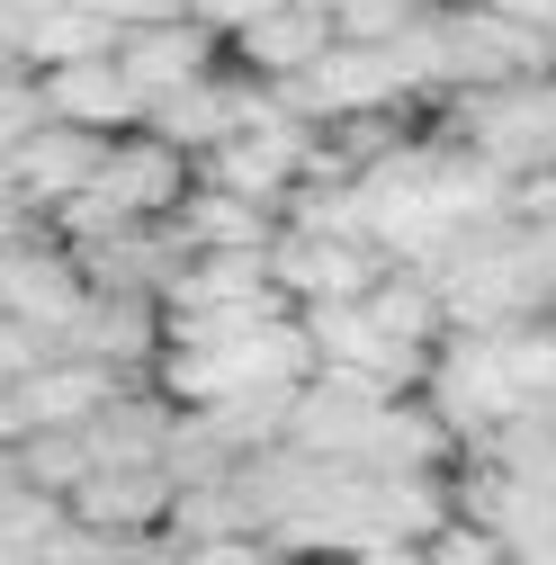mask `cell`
Here are the masks:
<instances>
[{
    "instance_id": "11",
    "label": "cell",
    "mask_w": 556,
    "mask_h": 565,
    "mask_svg": "<svg viewBox=\"0 0 556 565\" xmlns=\"http://www.w3.org/2000/svg\"><path fill=\"white\" fill-rule=\"evenodd\" d=\"M117 45H126V28L99 10V0H54V10H36V19H10V63H36V73L117 54Z\"/></svg>"
},
{
    "instance_id": "5",
    "label": "cell",
    "mask_w": 556,
    "mask_h": 565,
    "mask_svg": "<svg viewBox=\"0 0 556 565\" xmlns=\"http://www.w3.org/2000/svg\"><path fill=\"white\" fill-rule=\"evenodd\" d=\"M269 269H278V288H288V306H332V297H368L395 260H386L368 234H314V225H278Z\"/></svg>"
},
{
    "instance_id": "16",
    "label": "cell",
    "mask_w": 556,
    "mask_h": 565,
    "mask_svg": "<svg viewBox=\"0 0 556 565\" xmlns=\"http://www.w3.org/2000/svg\"><path fill=\"white\" fill-rule=\"evenodd\" d=\"M117 28H162V19H189V0H99Z\"/></svg>"
},
{
    "instance_id": "13",
    "label": "cell",
    "mask_w": 556,
    "mask_h": 565,
    "mask_svg": "<svg viewBox=\"0 0 556 565\" xmlns=\"http://www.w3.org/2000/svg\"><path fill=\"white\" fill-rule=\"evenodd\" d=\"M10 476H28V484H45V493H73L99 476V449H90V431H28V440H10Z\"/></svg>"
},
{
    "instance_id": "14",
    "label": "cell",
    "mask_w": 556,
    "mask_h": 565,
    "mask_svg": "<svg viewBox=\"0 0 556 565\" xmlns=\"http://www.w3.org/2000/svg\"><path fill=\"white\" fill-rule=\"evenodd\" d=\"M423 565H521V556L503 547V530H484L475 512H458L449 530H431V539H423Z\"/></svg>"
},
{
    "instance_id": "9",
    "label": "cell",
    "mask_w": 556,
    "mask_h": 565,
    "mask_svg": "<svg viewBox=\"0 0 556 565\" xmlns=\"http://www.w3.org/2000/svg\"><path fill=\"white\" fill-rule=\"evenodd\" d=\"M117 63H126V82L145 90V108H162V99H180L189 82H206V73H216V28H206V19H162V28H126Z\"/></svg>"
},
{
    "instance_id": "6",
    "label": "cell",
    "mask_w": 556,
    "mask_h": 565,
    "mask_svg": "<svg viewBox=\"0 0 556 565\" xmlns=\"http://www.w3.org/2000/svg\"><path fill=\"white\" fill-rule=\"evenodd\" d=\"M288 90H297V108L323 117V126H341V117H377V108H413V82H404L395 45H360V36H341V45L314 63V73H297Z\"/></svg>"
},
{
    "instance_id": "2",
    "label": "cell",
    "mask_w": 556,
    "mask_h": 565,
    "mask_svg": "<svg viewBox=\"0 0 556 565\" xmlns=\"http://www.w3.org/2000/svg\"><path fill=\"white\" fill-rule=\"evenodd\" d=\"M449 135L467 153H484L494 171L530 180L556 153V82H503V90H458Z\"/></svg>"
},
{
    "instance_id": "1",
    "label": "cell",
    "mask_w": 556,
    "mask_h": 565,
    "mask_svg": "<svg viewBox=\"0 0 556 565\" xmlns=\"http://www.w3.org/2000/svg\"><path fill=\"white\" fill-rule=\"evenodd\" d=\"M423 395H431V413L449 422L467 449H484L503 422L530 413V395H521V377H512V360H503V332H449Z\"/></svg>"
},
{
    "instance_id": "15",
    "label": "cell",
    "mask_w": 556,
    "mask_h": 565,
    "mask_svg": "<svg viewBox=\"0 0 556 565\" xmlns=\"http://www.w3.org/2000/svg\"><path fill=\"white\" fill-rule=\"evenodd\" d=\"M269 10H278V0H189V19H206L216 36H243V28L269 19Z\"/></svg>"
},
{
    "instance_id": "4",
    "label": "cell",
    "mask_w": 556,
    "mask_h": 565,
    "mask_svg": "<svg viewBox=\"0 0 556 565\" xmlns=\"http://www.w3.org/2000/svg\"><path fill=\"white\" fill-rule=\"evenodd\" d=\"M108 145H117V135L63 126V117H45L36 135H19V145H10V216L28 225V206H36V216H54V206L90 198L99 171H108Z\"/></svg>"
},
{
    "instance_id": "3",
    "label": "cell",
    "mask_w": 556,
    "mask_h": 565,
    "mask_svg": "<svg viewBox=\"0 0 556 565\" xmlns=\"http://www.w3.org/2000/svg\"><path fill=\"white\" fill-rule=\"evenodd\" d=\"M126 386H135V377L108 369V360H90V350H54L36 377H10L0 422H10V440H28V431H90Z\"/></svg>"
},
{
    "instance_id": "10",
    "label": "cell",
    "mask_w": 556,
    "mask_h": 565,
    "mask_svg": "<svg viewBox=\"0 0 556 565\" xmlns=\"http://www.w3.org/2000/svg\"><path fill=\"white\" fill-rule=\"evenodd\" d=\"M45 82V108L63 117V126H90V135H135L153 108H145V90L126 82V63L117 54H90V63H54V73H36Z\"/></svg>"
},
{
    "instance_id": "8",
    "label": "cell",
    "mask_w": 556,
    "mask_h": 565,
    "mask_svg": "<svg viewBox=\"0 0 556 565\" xmlns=\"http://www.w3.org/2000/svg\"><path fill=\"white\" fill-rule=\"evenodd\" d=\"M234 45V63L252 82H297V73H314V63L341 45V19L332 10H314V0H278L269 19H252L243 36H225Z\"/></svg>"
},
{
    "instance_id": "12",
    "label": "cell",
    "mask_w": 556,
    "mask_h": 565,
    "mask_svg": "<svg viewBox=\"0 0 556 565\" xmlns=\"http://www.w3.org/2000/svg\"><path fill=\"white\" fill-rule=\"evenodd\" d=\"M243 108H252V82H225V73H206V82H189L180 99H162L145 126H162L180 153H197V162H206V153H216L225 135L243 126Z\"/></svg>"
},
{
    "instance_id": "7",
    "label": "cell",
    "mask_w": 556,
    "mask_h": 565,
    "mask_svg": "<svg viewBox=\"0 0 556 565\" xmlns=\"http://www.w3.org/2000/svg\"><path fill=\"white\" fill-rule=\"evenodd\" d=\"M189 162H197V153H180L162 126H135V135H117V145H108L99 198L117 206V216L162 225V216H180V206H189V189H197V171H189Z\"/></svg>"
}]
</instances>
